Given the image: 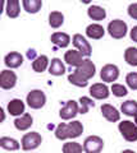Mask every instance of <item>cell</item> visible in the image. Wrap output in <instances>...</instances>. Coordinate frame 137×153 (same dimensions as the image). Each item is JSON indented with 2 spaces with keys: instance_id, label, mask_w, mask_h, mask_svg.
Segmentation results:
<instances>
[{
  "instance_id": "cell-1",
  "label": "cell",
  "mask_w": 137,
  "mask_h": 153,
  "mask_svg": "<svg viewBox=\"0 0 137 153\" xmlns=\"http://www.w3.org/2000/svg\"><path fill=\"white\" fill-rule=\"evenodd\" d=\"M83 125L79 121H72L69 124H59L55 129V137L59 140L69 139V138H77L82 134Z\"/></svg>"
},
{
  "instance_id": "cell-2",
  "label": "cell",
  "mask_w": 137,
  "mask_h": 153,
  "mask_svg": "<svg viewBox=\"0 0 137 153\" xmlns=\"http://www.w3.org/2000/svg\"><path fill=\"white\" fill-rule=\"evenodd\" d=\"M118 129L127 142H136L137 140V125L132 121H122L118 125Z\"/></svg>"
},
{
  "instance_id": "cell-3",
  "label": "cell",
  "mask_w": 137,
  "mask_h": 153,
  "mask_svg": "<svg viewBox=\"0 0 137 153\" xmlns=\"http://www.w3.org/2000/svg\"><path fill=\"white\" fill-rule=\"evenodd\" d=\"M26 101H27V105L31 108L39 110L41 107H44V105L46 102V96H45V93L42 92V91L34 89V91H31V92L27 94Z\"/></svg>"
},
{
  "instance_id": "cell-4",
  "label": "cell",
  "mask_w": 137,
  "mask_h": 153,
  "mask_svg": "<svg viewBox=\"0 0 137 153\" xmlns=\"http://www.w3.org/2000/svg\"><path fill=\"white\" fill-rule=\"evenodd\" d=\"M42 138L37 131H31L23 135L22 138V149L23 151H32L36 149L37 147L41 144Z\"/></svg>"
},
{
  "instance_id": "cell-5",
  "label": "cell",
  "mask_w": 137,
  "mask_h": 153,
  "mask_svg": "<svg viewBox=\"0 0 137 153\" xmlns=\"http://www.w3.org/2000/svg\"><path fill=\"white\" fill-rule=\"evenodd\" d=\"M108 32L113 38H123L127 35V25L121 19H114L108 25Z\"/></svg>"
},
{
  "instance_id": "cell-6",
  "label": "cell",
  "mask_w": 137,
  "mask_h": 153,
  "mask_svg": "<svg viewBox=\"0 0 137 153\" xmlns=\"http://www.w3.org/2000/svg\"><path fill=\"white\" fill-rule=\"evenodd\" d=\"M104 148V140L97 135L87 137L83 142V151L86 153H100Z\"/></svg>"
},
{
  "instance_id": "cell-7",
  "label": "cell",
  "mask_w": 137,
  "mask_h": 153,
  "mask_svg": "<svg viewBox=\"0 0 137 153\" xmlns=\"http://www.w3.org/2000/svg\"><path fill=\"white\" fill-rule=\"evenodd\" d=\"M72 42L74 47L77 49V51H79L82 54V56H86L88 57L90 55L92 54V47L91 45L88 44V41L82 35H79V33H76L72 38Z\"/></svg>"
},
{
  "instance_id": "cell-8",
  "label": "cell",
  "mask_w": 137,
  "mask_h": 153,
  "mask_svg": "<svg viewBox=\"0 0 137 153\" xmlns=\"http://www.w3.org/2000/svg\"><path fill=\"white\" fill-rule=\"evenodd\" d=\"M100 76H101L103 82L112 83V82H114V80H117L118 76H119V69H118V66L114 64H106L101 68Z\"/></svg>"
},
{
  "instance_id": "cell-9",
  "label": "cell",
  "mask_w": 137,
  "mask_h": 153,
  "mask_svg": "<svg viewBox=\"0 0 137 153\" xmlns=\"http://www.w3.org/2000/svg\"><path fill=\"white\" fill-rule=\"evenodd\" d=\"M17 83V75L12 70H3L0 73V87L3 89H12Z\"/></svg>"
},
{
  "instance_id": "cell-10",
  "label": "cell",
  "mask_w": 137,
  "mask_h": 153,
  "mask_svg": "<svg viewBox=\"0 0 137 153\" xmlns=\"http://www.w3.org/2000/svg\"><path fill=\"white\" fill-rule=\"evenodd\" d=\"M79 112V108H78V103L70 100L65 103V106L63 108H60L59 111V116L63 119V120H69V119H73L76 115Z\"/></svg>"
},
{
  "instance_id": "cell-11",
  "label": "cell",
  "mask_w": 137,
  "mask_h": 153,
  "mask_svg": "<svg viewBox=\"0 0 137 153\" xmlns=\"http://www.w3.org/2000/svg\"><path fill=\"white\" fill-rule=\"evenodd\" d=\"M74 71H77L78 74H81L83 78H86V79L88 80L90 78H92V76L95 75L96 68H95V64H94L90 59H85L83 63L79 65L78 68H76Z\"/></svg>"
},
{
  "instance_id": "cell-12",
  "label": "cell",
  "mask_w": 137,
  "mask_h": 153,
  "mask_svg": "<svg viewBox=\"0 0 137 153\" xmlns=\"http://www.w3.org/2000/svg\"><path fill=\"white\" fill-rule=\"evenodd\" d=\"M109 88L106 87V84L103 83H95L90 87V94L96 100H104L109 97Z\"/></svg>"
},
{
  "instance_id": "cell-13",
  "label": "cell",
  "mask_w": 137,
  "mask_h": 153,
  "mask_svg": "<svg viewBox=\"0 0 137 153\" xmlns=\"http://www.w3.org/2000/svg\"><path fill=\"white\" fill-rule=\"evenodd\" d=\"M101 114H103V116L110 123L119 121V119H121V114L118 112V110L109 103H104L101 106Z\"/></svg>"
},
{
  "instance_id": "cell-14",
  "label": "cell",
  "mask_w": 137,
  "mask_h": 153,
  "mask_svg": "<svg viewBox=\"0 0 137 153\" xmlns=\"http://www.w3.org/2000/svg\"><path fill=\"white\" fill-rule=\"evenodd\" d=\"M82 54L79 51H76V50H69L65 52L64 55V61L67 63L69 66H76L78 68L79 65L83 63V59H82Z\"/></svg>"
},
{
  "instance_id": "cell-15",
  "label": "cell",
  "mask_w": 137,
  "mask_h": 153,
  "mask_svg": "<svg viewBox=\"0 0 137 153\" xmlns=\"http://www.w3.org/2000/svg\"><path fill=\"white\" fill-rule=\"evenodd\" d=\"M4 63L8 68L10 69H14V68H18V66H21L22 63H23V56L19 54V52H9L8 55H5L4 57Z\"/></svg>"
},
{
  "instance_id": "cell-16",
  "label": "cell",
  "mask_w": 137,
  "mask_h": 153,
  "mask_svg": "<svg viewBox=\"0 0 137 153\" xmlns=\"http://www.w3.org/2000/svg\"><path fill=\"white\" fill-rule=\"evenodd\" d=\"M32 124H34V119L30 114H23L21 117H17L16 120H14V126H16L18 130H27V129H30L32 126Z\"/></svg>"
},
{
  "instance_id": "cell-17",
  "label": "cell",
  "mask_w": 137,
  "mask_h": 153,
  "mask_svg": "<svg viewBox=\"0 0 137 153\" xmlns=\"http://www.w3.org/2000/svg\"><path fill=\"white\" fill-rule=\"evenodd\" d=\"M8 112L13 115V116H19V115L25 114V103L22 100L14 98L8 103Z\"/></svg>"
},
{
  "instance_id": "cell-18",
  "label": "cell",
  "mask_w": 137,
  "mask_h": 153,
  "mask_svg": "<svg viewBox=\"0 0 137 153\" xmlns=\"http://www.w3.org/2000/svg\"><path fill=\"white\" fill-rule=\"evenodd\" d=\"M51 42L58 47H67L70 42V37L67 35V33L55 32L51 35Z\"/></svg>"
},
{
  "instance_id": "cell-19",
  "label": "cell",
  "mask_w": 137,
  "mask_h": 153,
  "mask_svg": "<svg viewBox=\"0 0 137 153\" xmlns=\"http://www.w3.org/2000/svg\"><path fill=\"white\" fill-rule=\"evenodd\" d=\"M104 33H105V30H104V27L100 25H90L86 28L87 37L92 38V40H99V38H101L104 36Z\"/></svg>"
},
{
  "instance_id": "cell-20",
  "label": "cell",
  "mask_w": 137,
  "mask_h": 153,
  "mask_svg": "<svg viewBox=\"0 0 137 153\" xmlns=\"http://www.w3.org/2000/svg\"><path fill=\"white\" fill-rule=\"evenodd\" d=\"M48 64H49L48 56L46 55H40V56H37L34 61H32V69H34L36 73H42V71H45L46 68H48Z\"/></svg>"
},
{
  "instance_id": "cell-21",
  "label": "cell",
  "mask_w": 137,
  "mask_h": 153,
  "mask_svg": "<svg viewBox=\"0 0 137 153\" xmlns=\"http://www.w3.org/2000/svg\"><path fill=\"white\" fill-rule=\"evenodd\" d=\"M87 14H88L90 18L94 19V21H103V19H105V17H106L105 9L99 7V5H91L88 8Z\"/></svg>"
},
{
  "instance_id": "cell-22",
  "label": "cell",
  "mask_w": 137,
  "mask_h": 153,
  "mask_svg": "<svg viewBox=\"0 0 137 153\" xmlns=\"http://www.w3.org/2000/svg\"><path fill=\"white\" fill-rule=\"evenodd\" d=\"M49 73L53 74V75H63L65 73V66L64 64L62 63V60L55 57V59L51 60L50 63V66H49Z\"/></svg>"
},
{
  "instance_id": "cell-23",
  "label": "cell",
  "mask_w": 137,
  "mask_h": 153,
  "mask_svg": "<svg viewBox=\"0 0 137 153\" xmlns=\"http://www.w3.org/2000/svg\"><path fill=\"white\" fill-rule=\"evenodd\" d=\"M121 110L127 116H136L137 115V102L135 100H128V101L122 103Z\"/></svg>"
},
{
  "instance_id": "cell-24",
  "label": "cell",
  "mask_w": 137,
  "mask_h": 153,
  "mask_svg": "<svg viewBox=\"0 0 137 153\" xmlns=\"http://www.w3.org/2000/svg\"><path fill=\"white\" fill-rule=\"evenodd\" d=\"M5 10H7V16L9 18H17L19 16V12H21L19 1H18V0H8Z\"/></svg>"
},
{
  "instance_id": "cell-25",
  "label": "cell",
  "mask_w": 137,
  "mask_h": 153,
  "mask_svg": "<svg viewBox=\"0 0 137 153\" xmlns=\"http://www.w3.org/2000/svg\"><path fill=\"white\" fill-rule=\"evenodd\" d=\"M0 147L7 151H17V149H19V143L16 139H13V138L1 137L0 138Z\"/></svg>"
},
{
  "instance_id": "cell-26",
  "label": "cell",
  "mask_w": 137,
  "mask_h": 153,
  "mask_svg": "<svg viewBox=\"0 0 137 153\" xmlns=\"http://www.w3.org/2000/svg\"><path fill=\"white\" fill-rule=\"evenodd\" d=\"M42 1L41 0H23V8L27 13L35 14L41 9Z\"/></svg>"
},
{
  "instance_id": "cell-27",
  "label": "cell",
  "mask_w": 137,
  "mask_h": 153,
  "mask_svg": "<svg viewBox=\"0 0 137 153\" xmlns=\"http://www.w3.org/2000/svg\"><path fill=\"white\" fill-rule=\"evenodd\" d=\"M64 22V16L60 12H51L49 16V25L53 28H59Z\"/></svg>"
},
{
  "instance_id": "cell-28",
  "label": "cell",
  "mask_w": 137,
  "mask_h": 153,
  "mask_svg": "<svg viewBox=\"0 0 137 153\" xmlns=\"http://www.w3.org/2000/svg\"><path fill=\"white\" fill-rule=\"evenodd\" d=\"M68 80H69V83L77 85V87H86V85L88 84L87 79L83 78V76L81 74H78L77 71H73L72 74H69L68 75Z\"/></svg>"
},
{
  "instance_id": "cell-29",
  "label": "cell",
  "mask_w": 137,
  "mask_h": 153,
  "mask_svg": "<svg viewBox=\"0 0 137 153\" xmlns=\"http://www.w3.org/2000/svg\"><path fill=\"white\" fill-rule=\"evenodd\" d=\"M124 59L127 64L131 66H137V49L136 47H128L124 51Z\"/></svg>"
},
{
  "instance_id": "cell-30",
  "label": "cell",
  "mask_w": 137,
  "mask_h": 153,
  "mask_svg": "<svg viewBox=\"0 0 137 153\" xmlns=\"http://www.w3.org/2000/svg\"><path fill=\"white\" fill-rule=\"evenodd\" d=\"M83 147L79 143L69 142L63 146V153H82Z\"/></svg>"
},
{
  "instance_id": "cell-31",
  "label": "cell",
  "mask_w": 137,
  "mask_h": 153,
  "mask_svg": "<svg viewBox=\"0 0 137 153\" xmlns=\"http://www.w3.org/2000/svg\"><path fill=\"white\" fill-rule=\"evenodd\" d=\"M79 105H81V107H79V114H87L90 108L95 107V102L88 97H81L79 98Z\"/></svg>"
},
{
  "instance_id": "cell-32",
  "label": "cell",
  "mask_w": 137,
  "mask_h": 153,
  "mask_svg": "<svg viewBox=\"0 0 137 153\" xmlns=\"http://www.w3.org/2000/svg\"><path fill=\"white\" fill-rule=\"evenodd\" d=\"M112 92L115 97H124L127 94V88L122 84H113L112 85Z\"/></svg>"
},
{
  "instance_id": "cell-33",
  "label": "cell",
  "mask_w": 137,
  "mask_h": 153,
  "mask_svg": "<svg viewBox=\"0 0 137 153\" xmlns=\"http://www.w3.org/2000/svg\"><path fill=\"white\" fill-rule=\"evenodd\" d=\"M126 82L131 89L137 91V73H128L126 76Z\"/></svg>"
},
{
  "instance_id": "cell-34",
  "label": "cell",
  "mask_w": 137,
  "mask_h": 153,
  "mask_svg": "<svg viewBox=\"0 0 137 153\" xmlns=\"http://www.w3.org/2000/svg\"><path fill=\"white\" fill-rule=\"evenodd\" d=\"M128 16L133 19H137V3L131 4L128 7Z\"/></svg>"
},
{
  "instance_id": "cell-35",
  "label": "cell",
  "mask_w": 137,
  "mask_h": 153,
  "mask_svg": "<svg viewBox=\"0 0 137 153\" xmlns=\"http://www.w3.org/2000/svg\"><path fill=\"white\" fill-rule=\"evenodd\" d=\"M131 40L132 41H135V42H137V26H135L131 30Z\"/></svg>"
},
{
  "instance_id": "cell-36",
  "label": "cell",
  "mask_w": 137,
  "mask_h": 153,
  "mask_svg": "<svg viewBox=\"0 0 137 153\" xmlns=\"http://www.w3.org/2000/svg\"><path fill=\"white\" fill-rule=\"evenodd\" d=\"M27 57H28V59H31V60H35L36 59V51L34 50V49H30V50H28L27 51Z\"/></svg>"
},
{
  "instance_id": "cell-37",
  "label": "cell",
  "mask_w": 137,
  "mask_h": 153,
  "mask_svg": "<svg viewBox=\"0 0 137 153\" xmlns=\"http://www.w3.org/2000/svg\"><path fill=\"white\" fill-rule=\"evenodd\" d=\"M122 153H136L135 151H131V149H126V151H123Z\"/></svg>"
},
{
  "instance_id": "cell-38",
  "label": "cell",
  "mask_w": 137,
  "mask_h": 153,
  "mask_svg": "<svg viewBox=\"0 0 137 153\" xmlns=\"http://www.w3.org/2000/svg\"><path fill=\"white\" fill-rule=\"evenodd\" d=\"M135 124H136V125H137V115H136V116H135Z\"/></svg>"
}]
</instances>
